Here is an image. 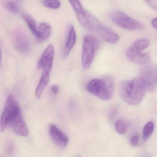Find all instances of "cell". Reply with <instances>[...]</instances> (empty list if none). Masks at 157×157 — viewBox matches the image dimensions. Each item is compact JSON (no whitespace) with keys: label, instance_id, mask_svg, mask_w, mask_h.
<instances>
[{"label":"cell","instance_id":"cell-1","mask_svg":"<svg viewBox=\"0 0 157 157\" xmlns=\"http://www.w3.org/2000/svg\"><path fill=\"white\" fill-rule=\"evenodd\" d=\"M118 93L126 103L135 105L140 102L146 91L135 78L131 81L121 82L118 86Z\"/></svg>","mask_w":157,"mask_h":157},{"label":"cell","instance_id":"cell-2","mask_svg":"<svg viewBox=\"0 0 157 157\" xmlns=\"http://www.w3.org/2000/svg\"><path fill=\"white\" fill-rule=\"evenodd\" d=\"M87 88L90 93L101 100L107 101L113 95V80L108 77L94 79L88 83Z\"/></svg>","mask_w":157,"mask_h":157},{"label":"cell","instance_id":"cell-3","mask_svg":"<svg viewBox=\"0 0 157 157\" xmlns=\"http://www.w3.org/2000/svg\"><path fill=\"white\" fill-rule=\"evenodd\" d=\"M149 45V40L146 38L136 40L127 50V57L136 64L144 65L148 64L150 59L149 55L142 52Z\"/></svg>","mask_w":157,"mask_h":157},{"label":"cell","instance_id":"cell-4","mask_svg":"<svg viewBox=\"0 0 157 157\" xmlns=\"http://www.w3.org/2000/svg\"><path fill=\"white\" fill-rule=\"evenodd\" d=\"M99 45V40L95 36L90 35L84 36L82 52V65L84 69H89L91 66Z\"/></svg>","mask_w":157,"mask_h":157},{"label":"cell","instance_id":"cell-5","mask_svg":"<svg viewBox=\"0 0 157 157\" xmlns=\"http://www.w3.org/2000/svg\"><path fill=\"white\" fill-rule=\"evenodd\" d=\"M146 92L155 90L157 84V70L155 67L146 66L141 67L139 74L136 77Z\"/></svg>","mask_w":157,"mask_h":157},{"label":"cell","instance_id":"cell-6","mask_svg":"<svg viewBox=\"0 0 157 157\" xmlns=\"http://www.w3.org/2000/svg\"><path fill=\"white\" fill-rule=\"evenodd\" d=\"M111 20L119 27L129 31H139L144 28L140 22L131 18L123 12L115 10L110 15Z\"/></svg>","mask_w":157,"mask_h":157},{"label":"cell","instance_id":"cell-7","mask_svg":"<svg viewBox=\"0 0 157 157\" xmlns=\"http://www.w3.org/2000/svg\"><path fill=\"white\" fill-rule=\"evenodd\" d=\"M21 112L20 105L13 95L9 96L0 120V130L4 132L10 120L17 114Z\"/></svg>","mask_w":157,"mask_h":157},{"label":"cell","instance_id":"cell-8","mask_svg":"<svg viewBox=\"0 0 157 157\" xmlns=\"http://www.w3.org/2000/svg\"><path fill=\"white\" fill-rule=\"evenodd\" d=\"M13 39L16 50L23 54L29 52L31 48L30 40L23 30L21 29L15 30L13 35Z\"/></svg>","mask_w":157,"mask_h":157},{"label":"cell","instance_id":"cell-9","mask_svg":"<svg viewBox=\"0 0 157 157\" xmlns=\"http://www.w3.org/2000/svg\"><path fill=\"white\" fill-rule=\"evenodd\" d=\"M55 57V48L54 46L50 44L46 48L39 60L37 67L43 72H50L53 67Z\"/></svg>","mask_w":157,"mask_h":157},{"label":"cell","instance_id":"cell-10","mask_svg":"<svg viewBox=\"0 0 157 157\" xmlns=\"http://www.w3.org/2000/svg\"><path fill=\"white\" fill-rule=\"evenodd\" d=\"M8 127H10L13 132L18 136L23 137L29 136V130L23 118L21 112L16 115L10 121Z\"/></svg>","mask_w":157,"mask_h":157},{"label":"cell","instance_id":"cell-11","mask_svg":"<svg viewBox=\"0 0 157 157\" xmlns=\"http://www.w3.org/2000/svg\"><path fill=\"white\" fill-rule=\"evenodd\" d=\"M48 129L51 139L58 147L61 148L67 147L69 142V138L65 133L54 124H50Z\"/></svg>","mask_w":157,"mask_h":157},{"label":"cell","instance_id":"cell-12","mask_svg":"<svg viewBox=\"0 0 157 157\" xmlns=\"http://www.w3.org/2000/svg\"><path fill=\"white\" fill-rule=\"evenodd\" d=\"M96 33L104 41L110 44H116L119 40V36L117 33L102 24H101Z\"/></svg>","mask_w":157,"mask_h":157},{"label":"cell","instance_id":"cell-13","mask_svg":"<svg viewBox=\"0 0 157 157\" xmlns=\"http://www.w3.org/2000/svg\"><path fill=\"white\" fill-rule=\"evenodd\" d=\"M76 40L77 35L75 28L73 25H71L69 29L66 44L62 51V57L64 58H66L69 55L76 44Z\"/></svg>","mask_w":157,"mask_h":157},{"label":"cell","instance_id":"cell-14","mask_svg":"<svg viewBox=\"0 0 157 157\" xmlns=\"http://www.w3.org/2000/svg\"><path fill=\"white\" fill-rule=\"evenodd\" d=\"M50 79V75L49 72H43V75L39 81L38 86L36 90L35 94L36 98L39 99L41 98L44 90L48 84Z\"/></svg>","mask_w":157,"mask_h":157},{"label":"cell","instance_id":"cell-15","mask_svg":"<svg viewBox=\"0 0 157 157\" xmlns=\"http://www.w3.org/2000/svg\"><path fill=\"white\" fill-rule=\"evenodd\" d=\"M51 27L47 23H42L37 28L38 36L37 38L41 41H45L50 36L51 33Z\"/></svg>","mask_w":157,"mask_h":157},{"label":"cell","instance_id":"cell-16","mask_svg":"<svg viewBox=\"0 0 157 157\" xmlns=\"http://www.w3.org/2000/svg\"><path fill=\"white\" fill-rule=\"evenodd\" d=\"M22 16L28 27L32 31L33 34L37 38L38 36V32H37V27H36L37 26H36V22L35 21L34 19L32 16L25 13L23 14Z\"/></svg>","mask_w":157,"mask_h":157},{"label":"cell","instance_id":"cell-17","mask_svg":"<svg viewBox=\"0 0 157 157\" xmlns=\"http://www.w3.org/2000/svg\"><path fill=\"white\" fill-rule=\"evenodd\" d=\"M115 128L117 133L123 135L127 132L128 124L127 122L124 120H119L116 122Z\"/></svg>","mask_w":157,"mask_h":157},{"label":"cell","instance_id":"cell-18","mask_svg":"<svg viewBox=\"0 0 157 157\" xmlns=\"http://www.w3.org/2000/svg\"><path fill=\"white\" fill-rule=\"evenodd\" d=\"M154 124L152 121H149L144 126L143 129V138L144 140L147 139L153 133Z\"/></svg>","mask_w":157,"mask_h":157},{"label":"cell","instance_id":"cell-19","mask_svg":"<svg viewBox=\"0 0 157 157\" xmlns=\"http://www.w3.org/2000/svg\"><path fill=\"white\" fill-rule=\"evenodd\" d=\"M2 4L10 11L13 13H18L19 8L18 4L10 0H2Z\"/></svg>","mask_w":157,"mask_h":157},{"label":"cell","instance_id":"cell-20","mask_svg":"<svg viewBox=\"0 0 157 157\" xmlns=\"http://www.w3.org/2000/svg\"><path fill=\"white\" fill-rule=\"evenodd\" d=\"M43 5L50 9H58L60 7L61 3L59 0H43Z\"/></svg>","mask_w":157,"mask_h":157},{"label":"cell","instance_id":"cell-21","mask_svg":"<svg viewBox=\"0 0 157 157\" xmlns=\"http://www.w3.org/2000/svg\"><path fill=\"white\" fill-rule=\"evenodd\" d=\"M68 1L76 12L77 16L82 13L84 10L82 8V5L79 0H68Z\"/></svg>","mask_w":157,"mask_h":157},{"label":"cell","instance_id":"cell-22","mask_svg":"<svg viewBox=\"0 0 157 157\" xmlns=\"http://www.w3.org/2000/svg\"><path fill=\"white\" fill-rule=\"evenodd\" d=\"M139 136L137 135H134L130 139V143L133 147H136L138 144Z\"/></svg>","mask_w":157,"mask_h":157},{"label":"cell","instance_id":"cell-23","mask_svg":"<svg viewBox=\"0 0 157 157\" xmlns=\"http://www.w3.org/2000/svg\"><path fill=\"white\" fill-rule=\"evenodd\" d=\"M148 4L152 9L157 10V0H145Z\"/></svg>","mask_w":157,"mask_h":157},{"label":"cell","instance_id":"cell-24","mask_svg":"<svg viewBox=\"0 0 157 157\" xmlns=\"http://www.w3.org/2000/svg\"><path fill=\"white\" fill-rule=\"evenodd\" d=\"M51 90L55 94H57L59 92V88L58 85H54L51 87Z\"/></svg>","mask_w":157,"mask_h":157},{"label":"cell","instance_id":"cell-25","mask_svg":"<svg viewBox=\"0 0 157 157\" xmlns=\"http://www.w3.org/2000/svg\"><path fill=\"white\" fill-rule=\"evenodd\" d=\"M151 25H152V27L155 29L157 30V18H155V19H152V21H151Z\"/></svg>","mask_w":157,"mask_h":157},{"label":"cell","instance_id":"cell-26","mask_svg":"<svg viewBox=\"0 0 157 157\" xmlns=\"http://www.w3.org/2000/svg\"><path fill=\"white\" fill-rule=\"evenodd\" d=\"M13 150V147L12 145H10V146H9V147H8L7 150L9 152H11Z\"/></svg>","mask_w":157,"mask_h":157},{"label":"cell","instance_id":"cell-27","mask_svg":"<svg viewBox=\"0 0 157 157\" xmlns=\"http://www.w3.org/2000/svg\"><path fill=\"white\" fill-rule=\"evenodd\" d=\"M1 59H2L1 52V49H0V66H1Z\"/></svg>","mask_w":157,"mask_h":157}]
</instances>
